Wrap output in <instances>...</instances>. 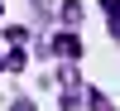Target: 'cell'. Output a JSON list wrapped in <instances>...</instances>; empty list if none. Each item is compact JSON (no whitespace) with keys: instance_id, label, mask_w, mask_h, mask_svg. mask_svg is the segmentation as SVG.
<instances>
[{"instance_id":"obj_1","label":"cell","mask_w":120,"mask_h":111,"mask_svg":"<svg viewBox=\"0 0 120 111\" xmlns=\"http://www.w3.org/2000/svg\"><path fill=\"white\" fill-rule=\"evenodd\" d=\"M53 48H58V53H63V58H77V53H82V44H77L72 34H63V39H58V44H53Z\"/></svg>"}]
</instances>
